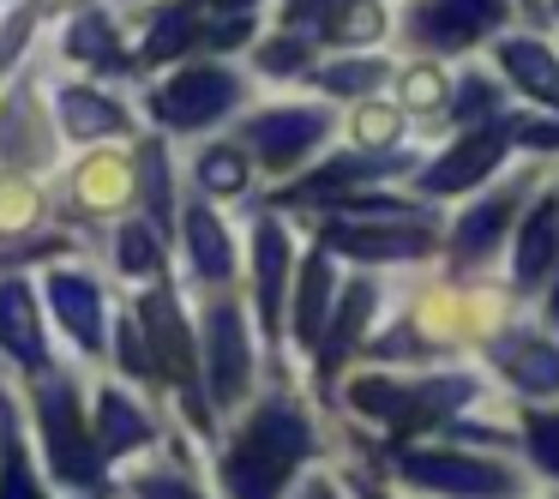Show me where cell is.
<instances>
[{
  "instance_id": "36",
  "label": "cell",
  "mask_w": 559,
  "mask_h": 499,
  "mask_svg": "<svg viewBox=\"0 0 559 499\" xmlns=\"http://www.w3.org/2000/svg\"><path fill=\"white\" fill-rule=\"evenodd\" d=\"M391 31L385 7L379 0H337L325 19H319V49H373L379 37Z\"/></svg>"
},
{
  "instance_id": "49",
  "label": "cell",
  "mask_w": 559,
  "mask_h": 499,
  "mask_svg": "<svg viewBox=\"0 0 559 499\" xmlns=\"http://www.w3.org/2000/svg\"><path fill=\"white\" fill-rule=\"evenodd\" d=\"M523 7H535V0H523Z\"/></svg>"
},
{
  "instance_id": "8",
  "label": "cell",
  "mask_w": 559,
  "mask_h": 499,
  "mask_svg": "<svg viewBox=\"0 0 559 499\" xmlns=\"http://www.w3.org/2000/svg\"><path fill=\"white\" fill-rule=\"evenodd\" d=\"M235 133H241V145L253 151V163H259L265 181H289V175H301L307 163L331 145L337 109H331V97H313V103L277 97V103H259V109L247 103V109L235 115Z\"/></svg>"
},
{
  "instance_id": "43",
  "label": "cell",
  "mask_w": 559,
  "mask_h": 499,
  "mask_svg": "<svg viewBox=\"0 0 559 499\" xmlns=\"http://www.w3.org/2000/svg\"><path fill=\"white\" fill-rule=\"evenodd\" d=\"M506 133L518 139V145H535V151H559V121H518V115H506Z\"/></svg>"
},
{
  "instance_id": "37",
  "label": "cell",
  "mask_w": 559,
  "mask_h": 499,
  "mask_svg": "<svg viewBox=\"0 0 559 499\" xmlns=\"http://www.w3.org/2000/svg\"><path fill=\"white\" fill-rule=\"evenodd\" d=\"M349 139H355V145H367V151L403 145V109H397V103H379V97H361V103H355V115H349Z\"/></svg>"
},
{
  "instance_id": "11",
  "label": "cell",
  "mask_w": 559,
  "mask_h": 499,
  "mask_svg": "<svg viewBox=\"0 0 559 499\" xmlns=\"http://www.w3.org/2000/svg\"><path fill=\"white\" fill-rule=\"evenodd\" d=\"M355 415L391 427V433H415V427H439L475 397V379L463 373H433V379H397V373H355L343 385Z\"/></svg>"
},
{
  "instance_id": "13",
  "label": "cell",
  "mask_w": 559,
  "mask_h": 499,
  "mask_svg": "<svg viewBox=\"0 0 559 499\" xmlns=\"http://www.w3.org/2000/svg\"><path fill=\"white\" fill-rule=\"evenodd\" d=\"M49 109H55V127H61L67 151L145 133L139 85H109V79H91V73H61L55 61H49Z\"/></svg>"
},
{
  "instance_id": "1",
  "label": "cell",
  "mask_w": 559,
  "mask_h": 499,
  "mask_svg": "<svg viewBox=\"0 0 559 499\" xmlns=\"http://www.w3.org/2000/svg\"><path fill=\"white\" fill-rule=\"evenodd\" d=\"M319 451L313 415L289 385L277 391H253L241 409L229 415V427L217 433L211 451V494H241V499H265L301 475V463Z\"/></svg>"
},
{
  "instance_id": "46",
  "label": "cell",
  "mask_w": 559,
  "mask_h": 499,
  "mask_svg": "<svg viewBox=\"0 0 559 499\" xmlns=\"http://www.w3.org/2000/svg\"><path fill=\"white\" fill-rule=\"evenodd\" d=\"M547 313H554V325H559V283H554V295H547Z\"/></svg>"
},
{
  "instance_id": "3",
  "label": "cell",
  "mask_w": 559,
  "mask_h": 499,
  "mask_svg": "<svg viewBox=\"0 0 559 499\" xmlns=\"http://www.w3.org/2000/svg\"><path fill=\"white\" fill-rule=\"evenodd\" d=\"M127 307H133L139 331L151 343V361H157V391L169 403V415L187 427L193 439H217L223 415L211 409L205 397V373H199V319H193V295H187L181 277H157L127 289Z\"/></svg>"
},
{
  "instance_id": "29",
  "label": "cell",
  "mask_w": 559,
  "mask_h": 499,
  "mask_svg": "<svg viewBox=\"0 0 559 499\" xmlns=\"http://www.w3.org/2000/svg\"><path fill=\"white\" fill-rule=\"evenodd\" d=\"M493 361H499V373L518 391H530V397H554L559 391V349L542 331H506V337L493 343Z\"/></svg>"
},
{
  "instance_id": "4",
  "label": "cell",
  "mask_w": 559,
  "mask_h": 499,
  "mask_svg": "<svg viewBox=\"0 0 559 499\" xmlns=\"http://www.w3.org/2000/svg\"><path fill=\"white\" fill-rule=\"evenodd\" d=\"M253 103V73H247L235 55H187V61L163 67V73L139 79V115L145 127L169 133L175 145L199 133H217L235 127V115Z\"/></svg>"
},
{
  "instance_id": "26",
  "label": "cell",
  "mask_w": 559,
  "mask_h": 499,
  "mask_svg": "<svg viewBox=\"0 0 559 499\" xmlns=\"http://www.w3.org/2000/svg\"><path fill=\"white\" fill-rule=\"evenodd\" d=\"M506 145H511V133H506V115L499 121H487V127H463V139L445 151L439 163H427L415 181H421V193L427 199H439V193H463V187H475V181H487V175L506 163Z\"/></svg>"
},
{
  "instance_id": "19",
  "label": "cell",
  "mask_w": 559,
  "mask_h": 499,
  "mask_svg": "<svg viewBox=\"0 0 559 499\" xmlns=\"http://www.w3.org/2000/svg\"><path fill=\"white\" fill-rule=\"evenodd\" d=\"M181 181H187V193H205V199H217V205H247L253 187H259V163H253V151L241 145L235 127H217V133L187 139Z\"/></svg>"
},
{
  "instance_id": "9",
  "label": "cell",
  "mask_w": 559,
  "mask_h": 499,
  "mask_svg": "<svg viewBox=\"0 0 559 499\" xmlns=\"http://www.w3.org/2000/svg\"><path fill=\"white\" fill-rule=\"evenodd\" d=\"M43 55L61 73H91V79H109V85H139L145 79V67L133 55V19L115 0H91L79 13L55 19L43 31Z\"/></svg>"
},
{
  "instance_id": "10",
  "label": "cell",
  "mask_w": 559,
  "mask_h": 499,
  "mask_svg": "<svg viewBox=\"0 0 559 499\" xmlns=\"http://www.w3.org/2000/svg\"><path fill=\"white\" fill-rule=\"evenodd\" d=\"M67 157V139L49 109V55H31L7 85H0V169L55 175Z\"/></svg>"
},
{
  "instance_id": "39",
  "label": "cell",
  "mask_w": 559,
  "mask_h": 499,
  "mask_svg": "<svg viewBox=\"0 0 559 499\" xmlns=\"http://www.w3.org/2000/svg\"><path fill=\"white\" fill-rule=\"evenodd\" d=\"M259 37V13H205V55H247Z\"/></svg>"
},
{
  "instance_id": "14",
  "label": "cell",
  "mask_w": 559,
  "mask_h": 499,
  "mask_svg": "<svg viewBox=\"0 0 559 499\" xmlns=\"http://www.w3.org/2000/svg\"><path fill=\"white\" fill-rule=\"evenodd\" d=\"M175 277L187 283V295L241 283V229L229 223V205H217L205 193H181V211H175Z\"/></svg>"
},
{
  "instance_id": "51",
  "label": "cell",
  "mask_w": 559,
  "mask_h": 499,
  "mask_svg": "<svg viewBox=\"0 0 559 499\" xmlns=\"http://www.w3.org/2000/svg\"><path fill=\"white\" fill-rule=\"evenodd\" d=\"M554 13H559V0H554Z\"/></svg>"
},
{
  "instance_id": "32",
  "label": "cell",
  "mask_w": 559,
  "mask_h": 499,
  "mask_svg": "<svg viewBox=\"0 0 559 499\" xmlns=\"http://www.w3.org/2000/svg\"><path fill=\"white\" fill-rule=\"evenodd\" d=\"M499 67H506V79L523 91V97H535L542 109L559 115V55L547 49V43L506 37V43H499Z\"/></svg>"
},
{
  "instance_id": "44",
  "label": "cell",
  "mask_w": 559,
  "mask_h": 499,
  "mask_svg": "<svg viewBox=\"0 0 559 499\" xmlns=\"http://www.w3.org/2000/svg\"><path fill=\"white\" fill-rule=\"evenodd\" d=\"M43 13V25H55V19H67V13H79V7H91V0H31Z\"/></svg>"
},
{
  "instance_id": "24",
  "label": "cell",
  "mask_w": 559,
  "mask_h": 499,
  "mask_svg": "<svg viewBox=\"0 0 559 499\" xmlns=\"http://www.w3.org/2000/svg\"><path fill=\"white\" fill-rule=\"evenodd\" d=\"M49 475H43L37 439L25 421V397H19V379L0 373V499H49Z\"/></svg>"
},
{
  "instance_id": "2",
  "label": "cell",
  "mask_w": 559,
  "mask_h": 499,
  "mask_svg": "<svg viewBox=\"0 0 559 499\" xmlns=\"http://www.w3.org/2000/svg\"><path fill=\"white\" fill-rule=\"evenodd\" d=\"M19 397H25V421L55 494H115V470L103 463L97 433H91V367L61 355L49 373L19 385Z\"/></svg>"
},
{
  "instance_id": "45",
  "label": "cell",
  "mask_w": 559,
  "mask_h": 499,
  "mask_svg": "<svg viewBox=\"0 0 559 499\" xmlns=\"http://www.w3.org/2000/svg\"><path fill=\"white\" fill-rule=\"evenodd\" d=\"M199 7H205V13H259L265 0H199Z\"/></svg>"
},
{
  "instance_id": "18",
  "label": "cell",
  "mask_w": 559,
  "mask_h": 499,
  "mask_svg": "<svg viewBox=\"0 0 559 499\" xmlns=\"http://www.w3.org/2000/svg\"><path fill=\"white\" fill-rule=\"evenodd\" d=\"M115 494H133V499H199L211 494V470L199 463L193 433L181 421H169V433L157 439L151 451H139L133 463L115 470Z\"/></svg>"
},
{
  "instance_id": "5",
  "label": "cell",
  "mask_w": 559,
  "mask_h": 499,
  "mask_svg": "<svg viewBox=\"0 0 559 499\" xmlns=\"http://www.w3.org/2000/svg\"><path fill=\"white\" fill-rule=\"evenodd\" d=\"M37 289H43V307H49L55 343H61L67 361L103 367V355H109V319H115V307H121L127 289L109 277L97 241L49 259V265L37 271Z\"/></svg>"
},
{
  "instance_id": "7",
  "label": "cell",
  "mask_w": 559,
  "mask_h": 499,
  "mask_svg": "<svg viewBox=\"0 0 559 499\" xmlns=\"http://www.w3.org/2000/svg\"><path fill=\"white\" fill-rule=\"evenodd\" d=\"M193 319H199V373H205V397L211 409L229 421L247 397L259 391V337L253 307L241 289H205L193 295Z\"/></svg>"
},
{
  "instance_id": "16",
  "label": "cell",
  "mask_w": 559,
  "mask_h": 499,
  "mask_svg": "<svg viewBox=\"0 0 559 499\" xmlns=\"http://www.w3.org/2000/svg\"><path fill=\"white\" fill-rule=\"evenodd\" d=\"M55 361H61V343H55L37 271H0V373L25 385Z\"/></svg>"
},
{
  "instance_id": "34",
  "label": "cell",
  "mask_w": 559,
  "mask_h": 499,
  "mask_svg": "<svg viewBox=\"0 0 559 499\" xmlns=\"http://www.w3.org/2000/svg\"><path fill=\"white\" fill-rule=\"evenodd\" d=\"M103 367H109V373H121V379H133V385H145L151 397L163 403V391H157V361H151V343H145V331H139L127 295H121V307H115V319H109V355H103Z\"/></svg>"
},
{
  "instance_id": "41",
  "label": "cell",
  "mask_w": 559,
  "mask_h": 499,
  "mask_svg": "<svg viewBox=\"0 0 559 499\" xmlns=\"http://www.w3.org/2000/svg\"><path fill=\"white\" fill-rule=\"evenodd\" d=\"M523 433H530V451H535V463H542L547 475H559V415H530L523 421Z\"/></svg>"
},
{
  "instance_id": "33",
  "label": "cell",
  "mask_w": 559,
  "mask_h": 499,
  "mask_svg": "<svg viewBox=\"0 0 559 499\" xmlns=\"http://www.w3.org/2000/svg\"><path fill=\"white\" fill-rule=\"evenodd\" d=\"M511 217H518V193H493V199H481L475 211H463L457 229H451V259H457V265L487 259L499 247V235H506Z\"/></svg>"
},
{
  "instance_id": "23",
  "label": "cell",
  "mask_w": 559,
  "mask_h": 499,
  "mask_svg": "<svg viewBox=\"0 0 559 499\" xmlns=\"http://www.w3.org/2000/svg\"><path fill=\"white\" fill-rule=\"evenodd\" d=\"M343 277H337V253L325 241H313L301 259H295V283H289V319H283V337L301 355H313L319 331L331 319V301H337Z\"/></svg>"
},
{
  "instance_id": "20",
  "label": "cell",
  "mask_w": 559,
  "mask_h": 499,
  "mask_svg": "<svg viewBox=\"0 0 559 499\" xmlns=\"http://www.w3.org/2000/svg\"><path fill=\"white\" fill-rule=\"evenodd\" d=\"M127 19H133V55L145 79L205 49V7L199 0H139V7H127Z\"/></svg>"
},
{
  "instance_id": "47",
  "label": "cell",
  "mask_w": 559,
  "mask_h": 499,
  "mask_svg": "<svg viewBox=\"0 0 559 499\" xmlns=\"http://www.w3.org/2000/svg\"><path fill=\"white\" fill-rule=\"evenodd\" d=\"M0 7H25V0H0Z\"/></svg>"
},
{
  "instance_id": "12",
  "label": "cell",
  "mask_w": 559,
  "mask_h": 499,
  "mask_svg": "<svg viewBox=\"0 0 559 499\" xmlns=\"http://www.w3.org/2000/svg\"><path fill=\"white\" fill-rule=\"evenodd\" d=\"M295 229L277 205H259L253 223L241 235V277H247V307H253V325L265 337V349L283 343V319H289V283H295Z\"/></svg>"
},
{
  "instance_id": "27",
  "label": "cell",
  "mask_w": 559,
  "mask_h": 499,
  "mask_svg": "<svg viewBox=\"0 0 559 499\" xmlns=\"http://www.w3.org/2000/svg\"><path fill=\"white\" fill-rule=\"evenodd\" d=\"M397 475L415 487H439V494H506L511 487L499 463L463 458V451H397Z\"/></svg>"
},
{
  "instance_id": "22",
  "label": "cell",
  "mask_w": 559,
  "mask_h": 499,
  "mask_svg": "<svg viewBox=\"0 0 559 499\" xmlns=\"http://www.w3.org/2000/svg\"><path fill=\"white\" fill-rule=\"evenodd\" d=\"M506 0H415L409 19H403V37L433 55H457L481 43L493 25H506Z\"/></svg>"
},
{
  "instance_id": "17",
  "label": "cell",
  "mask_w": 559,
  "mask_h": 499,
  "mask_svg": "<svg viewBox=\"0 0 559 499\" xmlns=\"http://www.w3.org/2000/svg\"><path fill=\"white\" fill-rule=\"evenodd\" d=\"M319 241L349 265H403V259H427L439 247L427 217H343V211H325Z\"/></svg>"
},
{
  "instance_id": "48",
  "label": "cell",
  "mask_w": 559,
  "mask_h": 499,
  "mask_svg": "<svg viewBox=\"0 0 559 499\" xmlns=\"http://www.w3.org/2000/svg\"><path fill=\"white\" fill-rule=\"evenodd\" d=\"M115 7H139V0H115Z\"/></svg>"
},
{
  "instance_id": "35",
  "label": "cell",
  "mask_w": 559,
  "mask_h": 499,
  "mask_svg": "<svg viewBox=\"0 0 559 499\" xmlns=\"http://www.w3.org/2000/svg\"><path fill=\"white\" fill-rule=\"evenodd\" d=\"M511 265H518V283H542L559 265V193L535 199L530 223L518 229V259Z\"/></svg>"
},
{
  "instance_id": "42",
  "label": "cell",
  "mask_w": 559,
  "mask_h": 499,
  "mask_svg": "<svg viewBox=\"0 0 559 499\" xmlns=\"http://www.w3.org/2000/svg\"><path fill=\"white\" fill-rule=\"evenodd\" d=\"M337 0H283L277 7V25H289V31H319V19L331 13Z\"/></svg>"
},
{
  "instance_id": "28",
  "label": "cell",
  "mask_w": 559,
  "mask_h": 499,
  "mask_svg": "<svg viewBox=\"0 0 559 499\" xmlns=\"http://www.w3.org/2000/svg\"><path fill=\"white\" fill-rule=\"evenodd\" d=\"M55 187L49 175L31 169H0V247L7 241H31V235L55 229Z\"/></svg>"
},
{
  "instance_id": "15",
  "label": "cell",
  "mask_w": 559,
  "mask_h": 499,
  "mask_svg": "<svg viewBox=\"0 0 559 499\" xmlns=\"http://www.w3.org/2000/svg\"><path fill=\"white\" fill-rule=\"evenodd\" d=\"M91 433H97L103 463L121 470L169 433V403H157L145 385L109 373V367H91Z\"/></svg>"
},
{
  "instance_id": "21",
  "label": "cell",
  "mask_w": 559,
  "mask_h": 499,
  "mask_svg": "<svg viewBox=\"0 0 559 499\" xmlns=\"http://www.w3.org/2000/svg\"><path fill=\"white\" fill-rule=\"evenodd\" d=\"M97 253H103V265H109V277L121 283V289L175 277V241H169V229H163V223L145 217V211L115 217L109 229L97 235Z\"/></svg>"
},
{
  "instance_id": "30",
  "label": "cell",
  "mask_w": 559,
  "mask_h": 499,
  "mask_svg": "<svg viewBox=\"0 0 559 499\" xmlns=\"http://www.w3.org/2000/svg\"><path fill=\"white\" fill-rule=\"evenodd\" d=\"M319 61V37L313 31H259L253 43H247V73L253 79H271V85H301L307 67Z\"/></svg>"
},
{
  "instance_id": "25",
  "label": "cell",
  "mask_w": 559,
  "mask_h": 499,
  "mask_svg": "<svg viewBox=\"0 0 559 499\" xmlns=\"http://www.w3.org/2000/svg\"><path fill=\"white\" fill-rule=\"evenodd\" d=\"M373 313H379V283L373 277H349L337 289V301H331V319H325V331H319V343H313L319 385H331V379L343 373V361H349V355H361Z\"/></svg>"
},
{
  "instance_id": "38",
  "label": "cell",
  "mask_w": 559,
  "mask_h": 499,
  "mask_svg": "<svg viewBox=\"0 0 559 499\" xmlns=\"http://www.w3.org/2000/svg\"><path fill=\"white\" fill-rule=\"evenodd\" d=\"M445 97H451V85H445V73H439L433 61L403 67L397 73V109L403 115H433V109H445Z\"/></svg>"
},
{
  "instance_id": "31",
  "label": "cell",
  "mask_w": 559,
  "mask_h": 499,
  "mask_svg": "<svg viewBox=\"0 0 559 499\" xmlns=\"http://www.w3.org/2000/svg\"><path fill=\"white\" fill-rule=\"evenodd\" d=\"M385 79H391V61L361 55V49H337V55H325V61L307 67L301 85H313L319 97H331V103H361V97H373Z\"/></svg>"
},
{
  "instance_id": "40",
  "label": "cell",
  "mask_w": 559,
  "mask_h": 499,
  "mask_svg": "<svg viewBox=\"0 0 559 499\" xmlns=\"http://www.w3.org/2000/svg\"><path fill=\"white\" fill-rule=\"evenodd\" d=\"M451 121L457 127H487V121H499V91L487 85V79H463L457 85V103H451Z\"/></svg>"
},
{
  "instance_id": "50",
  "label": "cell",
  "mask_w": 559,
  "mask_h": 499,
  "mask_svg": "<svg viewBox=\"0 0 559 499\" xmlns=\"http://www.w3.org/2000/svg\"><path fill=\"white\" fill-rule=\"evenodd\" d=\"M0 19H7V7H0Z\"/></svg>"
},
{
  "instance_id": "6",
  "label": "cell",
  "mask_w": 559,
  "mask_h": 499,
  "mask_svg": "<svg viewBox=\"0 0 559 499\" xmlns=\"http://www.w3.org/2000/svg\"><path fill=\"white\" fill-rule=\"evenodd\" d=\"M49 187H55V217L97 241L115 217L139 211V139H103V145L67 151Z\"/></svg>"
}]
</instances>
